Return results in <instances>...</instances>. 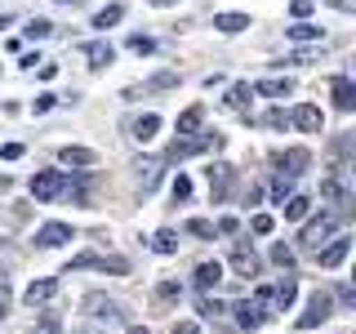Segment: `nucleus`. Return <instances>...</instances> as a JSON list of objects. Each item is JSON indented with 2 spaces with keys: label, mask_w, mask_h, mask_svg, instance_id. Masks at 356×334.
<instances>
[{
  "label": "nucleus",
  "mask_w": 356,
  "mask_h": 334,
  "mask_svg": "<svg viewBox=\"0 0 356 334\" xmlns=\"http://www.w3.org/2000/svg\"><path fill=\"white\" fill-rule=\"evenodd\" d=\"M187 232H192V237H200V241H214V237H218L209 218H187Z\"/></svg>",
  "instance_id": "obj_31"
},
{
  "label": "nucleus",
  "mask_w": 356,
  "mask_h": 334,
  "mask_svg": "<svg viewBox=\"0 0 356 334\" xmlns=\"http://www.w3.org/2000/svg\"><path fill=\"white\" fill-rule=\"evenodd\" d=\"M58 76V63H40V81H54Z\"/></svg>",
  "instance_id": "obj_49"
},
{
  "label": "nucleus",
  "mask_w": 356,
  "mask_h": 334,
  "mask_svg": "<svg viewBox=\"0 0 356 334\" xmlns=\"http://www.w3.org/2000/svg\"><path fill=\"white\" fill-rule=\"evenodd\" d=\"M54 289H58V281H54V276L31 281L27 289H22V303H27V308H40V303H49V299H54Z\"/></svg>",
  "instance_id": "obj_11"
},
{
  "label": "nucleus",
  "mask_w": 356,
  "mask_h": 334,
  "mask_svg": "<svg viewBox=\"0 0 356 334\" xmlns=\"http://www.w3.org/2000/svg\"><path fill=\"white\" fill-rule=\"evenodd\" d=\"M334 228H339V214H321V218H312L307 228H303V237H298V245H307V250H321V241H330V237H334Z\"/></svg>",
  "instance_id": "obj_5"
},
{
  "label": "nucleus",
  "mask_w": 356,
  "mask_h": 334,
  "mask_svg": "<svg viewBox=\"0 0 356 334\" xmlns=\"http://www.w3.org/2000/svg\"><path fill=\"white\" fill-rule=\"evenodd\" d=\"M72 241V223H44V228L36 232V245L40 250H58V245Z\"/></svg>",
  "instance_id": "obj_8"
},
{
  "label": "nucleus",
  "mask_w": 356,
  "mask_h": 334,
  "mask_svg": "<svg viewBox=\"0 0 356 334\" xmlns=\"http://www.w3.org/2000/svg\"><path fill=\"white\" fill-rule=\"evenodd\" d=\"M120 18H125V5H103V9L94 14V27H98V31H107V27H116Z\"/></svg>",
  "instance_id": "obj_25"
},
{
  "label": "nucleus",
  "mask_w": 356,
  "mask_h": 334,
  "mask_svg": "<svg viewBox=\"0 0 356 334\" xmlns=\"http://www.w3.org/2000/svg\"><path fill=\"white\" fill-rule=\"evenodd\" d=\"M348 254H352V241H348V237H334L325 250H316V259H321V267H339Z\"/></svg>",
  "instance_id": "obj_14"
},
{
  "label": "nucleus",
  "mask_w": 356,
  "mask_h": 334,
  "mask_svg": "<svg viewBox=\"0 0 356 334\" xmlns=\"http://www.w3.org/2000/svg\"><path fill=\"white\" fill-rule=\"evenodd\" d=\"M27 187H31V196H36L40 205H44V200H54L58 192H67V178H63V170H40Z\"/></svg>",
  "instance_id": "obj_4"
},
{
  "label": "nucleus",
  "mask_w": 356,
  "mask_h": 334,
  "mask_svg": "<svg viewBox=\"0 0 356 334\" xmlns=\"http://www.w3.org/2000/svg\"><path fill=\"white\" fill-rule=\"evenodd\" d=\"M138 178H143V192H152V187H156V178H161V165H156V161L138 165Z\"/></svg>",
  "instance_id": "obj_35"
},
{
  "label": "nucleus",
  "mask_w": 356,
  "mask_h": 334,
  "mask_svg": "<svg viewBox=\"0 0 356 334\" xmlns=\"http://www.w3.org/2000/svg\"><path fill=\"white\" fill-rule=\"evenodd\" d=\"M281 209H285V218H307V209H312V200H307V196H289V200H285V205H281Z\"/></svg>",
  "instance_id": "obj_29"
},
{
  "label": "nucleus",
  "mask_w": 356,
  "mask_h": 334,
  "mask_svg": "<svg viewBox=\"0 0 356 334\" xmlns=\"http://www.w3.org/2000/svg\"><path fill=\"white\" fill-rule=\"evenodd\" d=\"M129 49L138 54V58H147V54L156 49V40H152V36H138V31H134V36H129Z\"/></svg>",
  "instance_id": "obj_36"
},
{
  "label": "nucleus",
  "mask_w": 356,
  "mask_h": 334,
  "mask_svg": "<svg viewBox=\"0 0 356 334\" xmlns=\"http://www.w3.org/2000/svg\"><path fill=\"white\" fill-rule=\"evenodd\" d=\"M250 89L263 94V98H289V94H294V81H289V76H267V81L250 85Z\"/></svg>",
  "instance_id": "obj_13"
},
{
  "label": "nucleus",
  "mask_w": 356,
  "mask_h": 334,
  "mask_svg": "<svg viewBox=\"0 0 356 334\" xmlns=\"http://www.w3.org/2000/svg\"><path fill=\"white\" fill-rule=\"evenodd\" d=\"M81 267H98V272H116V276H125V272H129V263H125V259H103V254H81V259L67 263V272H81Z\"/></svg>",
  "instance_id": "obj_6"
},
{
  "label": "nucleus",
  "mask_w": 356,
  "mask_h": 334,
  "mask_svg": "<svg viewBox=\"0 0 356 334\" xmlns=\"http://www.w3.org/2000/svg\"><path fill=\"white\" fill-rule=\"evenodd\" d=\"M232 312H236V326H241V330H259L263 321H267V312H263L259 303H250V299H241Z\"/></svg>",
  "instance_id": "obj_15"
},
{
  "label": "nucleus",
  "mask_w": 356,
  "mask_h": 334,
  "mask_svg": "<svg viewBox=\"0 0 356 334\" xmlns=\"http://www.w3.org/2000/svg\"><path fill=\"white\" fill-rule=\"evenodd\" d=\"M129 334H152V330L147 326H129Z\"/></svg>",
  "instance_id": "obj_53"
},
{
  "label": "nucleus",
  "mask_w": 356,
  "mask_h": 334,
  "mask_svg": "<svg viewBox=\"0 0 356 334\" xmlns=\"http://www.w3.org/2000/svg\"><path fill=\"white\" fill-rule=\"evenodd\" d=\"M147 5H156V9H170V5H178V0H147Z\"/></svg>",
  "instance_id": "obj_51"
},
{
  "label": "nucleus",
  "mask_w": 356,
  "mask_h": 334,
  "mask_svg": "<svg viewBox=\"0 0 356 334\" xmlns=\"http://www.w3.org/2000/svg\"><path fill=\"white\" fill-rule=\"evenodd\" d=\"M289 120H294L303 134H321V125H325V116H321V107H312V103H303V107H294L289 111Z\"/></svg>",
  "instance_id": "obj_10"
},
{
  "label": "nucleus",
  "mask_w": 356,
  "mask_h": 334,
  "mask_svg": "<svg viewBox=\"0 0 356 334\" xmlns=\"http://www.w3.org/2000/svg\"><path fill=\"white\" fill-rule=\"evenodd\" d=\"M205 174H209V196L222 200V192H227V183H232V165H222V161H218V165H209Z\"/></svg>",
  "instance_id": "obj_20"
},
{
  "label": "nucleus",
  "mask_w": 356,
  "mask_h": 334,
  "mask_svg": "<svg viewBox=\"0 0 356 334\" xmlns=\"http://www.w3.org/2000/svg\"><path fill=\"white\" fill-rule=\"evenodd\" d=\"M22 31H27L31 40H44V36H49V31H54V22H49V18H31V22H27V27H22Z\"/></svg>",
  "instance_id": "obj_33"
},
{
  "label": "nucleus",
  "mask_w": 356,
  "mask_h": 334,
  "mask_svg": "<svg viewBox=\"0 0 356 334\" xmlns=\"http://www.w3.org/2000/svg\"><path fill=\"white\" fill-rule=\"evenodd\" d=\"M200 312H205V317H218L222 303H218V299H200Z\"/></svg>",
  "instance_id": "obj_44"
},
{
  "label": "nucleus",
  "mask_w": 356,
  "mask_h": 334,
  "mask_svg": "<svg viewBox=\"0 0 356 334\" xmlns=\"http://www.w3.org/2000/svg\"><path fill=\"white\" fill-rule=\"evenodd\" d=\"M174 334H200V326H196V321H178Z\"/></svg>",
  "instance_id": "obj_48"
},
{
  "label": "nucleus",
  "mask_w": 356,
  "mask_h": 334,
  "mask_svg": "<svg viewBox=\"0 0 356 334\" xmlns=\"http://www.w3.org/2000/svg\"><path fill=\"white\" fill-rule=\"evenodd\" d=\"M5 308H9V299H5V294H0V321H5Z\"/></svg>",
  "instance_id": "obj_54"
},
{
  "label": "nucleus",
  "mask_w": 356,
  "mask_h": 334,
  "mask_svg": "<svg viewBox=\"0 0 356 334\" xmlns=\"http://www.w3.org/2000/svg\"><path fill=\"white\" fill-rule=\"evenodd\" d=\"M285 36L289 40H325V31H321V27H312V22H294V27H285Z\"/></svg>",
  "instance_id": "obj_26"
},
{
  "label": "nucleus",
  "mask_w": 356,
  "mask_h": 334,
  "mask_svg": "<svg viewBox=\"0 0 356 334\" xmlns=\"http://www.w3.org/2000/svg\"><path fill=\"white\" fill-rule=\"evenodd\" d=\"M330 94H334V107H339V111H352V107H356V85H352V76H334Z\"/></svg>",
  "instance_id": "obj_12"
},
{
  "label": "nucleus",
  "mask_w": 356,
  "mask_h": 334,
  "mask_svg": "<svg viewBox=\"0 0 356 334\" xmlns=\"http://www.w3.org/2000/svg\"><path fill=\"white\" fill-rule=\"evenodd\" d=\"M5 187H9V178H5V174H0V192H5Z\"/></svg>",
  "instance_id": "obj_55"
},
{
  "label": "nucleus",
  "mask_w": 356,
  "mask_h": 334,
  "mask_svg": "<svg viewBox=\"0 0 356 334\" xmlns=\"http://www.w3.org/2000/svg\"><path fill=\"white\" fill-rule=\"evenodd\" d=\"M348 165H334V170L325 174V183H321V196L325 200H334V205H339V214H348L352 209V183H348Z\"/></svg>",
  "instance_id": "obj_1"
},
{
  "label": "nucleus",
  "mask_w": 356,
  "mask_h": 334,
  "mask_svg": "<svg viewBox=\"0 0 356 334\" xmlns=\"http://www.w3.org/2000/svg\"><path fill=\"white\" fill-rule=\"evenodd\" d=\"M334 317V299H330V289H316V294L307 299V312L294 321L298 330H312V326H321V321H330Z\"/></svg>",
  "instance_id": "obj_2"
},
{
  "label": "nucleus",
  "mask_w": 356,
  "mask_h": 334,
  "mask_svg": "<svg viewBox=\"0 0 356 334\" xmlns=\"http://www.w3.org/2000/svg\"><path fill=\"white\" fill-rule=\"evenodd\" d=\"M232 267H236V276H259V254L250 245H236L232 250Z\"/></svg>",
  "instance_id": "obj_19"
},
{
  "label": "nucleus",
  "mask_w": 356,
  "mask_h": 334,
  "mask_svg": "<svg viewBox=\"0 0 356 334\" xmlns=\"http://www.w3.org/2000/svg\"><path fill=\"white\" fill-rule=\"evenodd\" d=\"M272 263L289 272V267H294V250H289V245H272Z\"/></svg>",
  "instance_id": "obj_37"
},
{
  "label": "nucleus",
  "mask_w": 356,
  "mask_h": 334,
  "mask_svg": "<svg viewBox=\"0 0 356 334\" xmlns=\"http://www.w3.org/2000/svg\"><path fill=\"white\" fill-rule=\"evenodd\" d=\"M250 228H254V237H272V232H276V218L272 214H254Z\"/></svg>",
  "instance_id": "obj_34"
},
{
  "label": "nucleus",
  "mask_w": 356,
  "mask_h": 334,
  "mask_svg": "<svg viewBox=\"0 0 356 334\" xmlns=\"http://www.w3.org/2000/svg\"><path fill=\"white\" fill-rule=\"evenodd\" d=\"M250 94H254V89L245 85V81H236V85L227 89V107H236V111H245V107H250Z\"/></svg>",
  "instance_id": "obj_27"
},
{
  "label": "nucleus",
  "mask_w": 356,
  "mask_h": 334,
  "mask_svg": "<svg viewBox=\"0 0 356 334\" xmlns=\"http://www.w3.org/2000/svg\"><path fill=\"white\" fill-rule=\"evenodd\" d=\"M152 250H156V254H174V250H178V237H174L170 228L156 232V237H152Z\"/></svg>",
  "instance_id": "obj_30"
},
{
  "label": "nucleus",
  "mask_w": 356,
  "mask_h": 334,
  "mask_svg": "<svg viewBox=\"0 0 356 334\" xmlns=\"http://www.w3.org/2000/svg\"><path fill=\"white\" fill-rule=\"evenodd\" d=\"M289 196H294V178H289V174H276V183H272V200H276V205H285Z\"/></svg>",
  "instance_id": "obj_28"
},
{
  "label": "nucleus",
  "mask_w": 356,
  "mask_h": 334,
  "mask_svg": "<svg viewBox=\"0 0 356 334\" xmlns=\"http://www.w3.org/2000/svg\"><path fill=\"white\" fill-rule=\"evenodd\" d=\"M54 103H58V98H54V94H40V98H36V103H31V111H36V116H40V111H49Z\"/></svg>",
  "instance_id": "obj_43"
},
{
  "label": "nucleus",
  "mask_w": 356,
  "mask_h": 334,
  "mask_svg": "<svg viewBox=\"0 0 356 334\" xmlns=\"http://www.w3.org/2000/svg\"><path fill=\"white\" fill-rule=\"evenodd\" d=\"M294 299H298V281H294V276H285V281L272 289V303L281 308V312H289V308H294Z\"/></svg>",
  "instance_id": "obj_21"
},
{
  "label": "nucleus",
  "mask_w": 356,
  "mask_h": 334,
  "mask_svg": "<svg viewBox=\"0 0 356 334\" xmlns=\"http://www.w3.org/2000/svg\"><path fill=\"white\" fill-rule=\"evenodd\" d=\"M58 161H63V165H76V170H94V165H98V152H89V148H72V143H67V148L58 152Z\"/></svg>",
  "instance_id": "obj_17"
},
{
  "label": "nucleus",
  "mask_w": 356,
  "mask_h": 334,
  "mask_svg": "<svg viewBox=\"0 0 356 334\" xmlns=\"http://www.w3.org/2000/svg\"><path fill=\"white\" fill-rule=\"evenodd\" d=\"M85 58H89V67H94V72H103V67L116 58V49H111V40H89V45H85Z\"/></svg>",
  "instance_id": "obj_18"
},
{
  "label": "nucleus",
  "mask_w": 356,
  "mask_h": 334,
  "mask_svg": "<svg viewBox=\"0 0 356 334\" xmlns=\"http://www.w3.org/2000/svg\"><path fill=\"white\" fill-rule=\"evenodd\" d=\"M31 334H58V317H44L40 330H31Z\"/></svg>",
  "instance_id": "obj_46"
},
{
  "label": "nucleus",
  "mask_w": 356,
  "mask_h": 334,
  "mask_svg": "<svg viewBox=\"0 0 356 334\" xmlns=\"http://www.w3.org/2000/svg\"><path fill=\"white\" fill-rule=\"evenodd\" d=\"M147 85H152V89H174V85H178V72H161V76H152Z\"/></svg>",
  "instance_id": "obj_40"
},
{
  "label": "nucleus",
  "mask_w": 356,
  "mask_h": 334,
  "mask_svg": "<svg viewBox=\"0 0 356 334\" xmlns=\"http://www.w3.org/2000/svg\"><path fill=\"white\" fill-rule=\"evenodd\" d=\"M214 27L222 31V36H236V31L250 27V14H214Z\"/></svg>",
  "instance_id": "obj_22"
},
{
  "label": "nucleus",
  "mask_w": 356,
  "mask_h": 334,
  "mask_svg": "<svg viewBox=\"0 0 356 334\" xmlns=\"http://www.w3.org/2000/svg\"><path fill=\"white\" fill-rule=\"evenodd\" d=\"M312 9H316V0H289V14H294L298 22H307Z\"/></svg>",
  "instance_id": "obj_39"
},
{
  "label": "nucleus",
  "mask_w": 356,
  "mask_h": 334,
  "mask_svg": "<svg viewBox=\"0 0 356 334\" xmlns=\"http://www.w3.org/2000/svg\"><path fill=\"white\" fill-rule=\"evenodd\" d=\"M200 120H205V103H192L183 111V116H178V134H196L200 129Z\"/></svg>",
  "instance_id": "obj_23"
},
{
  "label": "nucleus",
  "mask_w": 356,
  "mask_h": 334,
  "mask_svg": "<svg viewBox=\"0 0 356 334\" xmlns=\"http://www.w3.org/2000/svg\"><path fill=\"white\" fill-rule=\"evenodd\" d=\"M209 148H222V138L218 134H205V138H174L170 143V152H165V161H183V156H196V152H209Z\"/></svg>",
  "instance_id": "obj_3"
},
{
  "label": "nucleus",
  "mask_w": 356,
  "mask_h": 334,
  "mask_svg": "<svg viewBox=\"0 0 356 334\" xmlns=\"http://www.w3.org/2000/svg\"><path fill=\"white\" fill-rule=\"evenodd\" d=\"M174 299H183V285H178V281H161V285H156V303H174Z\"/></svg>",
  "instance_id": "obj_32"
},
{
  "label": "nucleus",
  "mask_w": 356,
  "mask_h": 334,
  "mask_svg": "<svg viewBox=\"0 0 356 334\" xmlns=\"http://www.w3.org/2000/svg\"><path fill=\"white\" fill-rule=\"evenodd\" d=\"M125 129H129V138H134V143H152L156 134H161V116H156V111L129 116V120H125Z\"/></svg>",
  "instance_id": "obj_7"
},
{
  "label": "nucleus",
  "mask_w": 356,
  "mask_h": 334,
  "mask_svg": "<svg viewBox=\"0 0 356 334\" xmlns=\"http://www.w3.org/2000/svg\"><path fill=\"white\" fill-rule=\"evenodd\" d=\"M170 192H174V200H187V196H192V178H187V174H178L174 183H170Z\"/></svg>",
  "instance_id": "obj_38"
},
{
  "label": "nucleus",
  "mask_w": 356,
  "mask_h": 334,
  "mask_svg": "<svg viewBox=\"0 0 356 334\" xmlns=\"http://www.w3.org/2000/svg\"><path fill=\"white\" fill-rule=\"evenodd\" d=\"M85 312H89V317H98V321H116L120 317V303L94 289V294H85Z\"/></svg>",
  "instance_id": "obj_9"
},
{
  "label": "nucleus",
  "mask_w": 356,
  "mask_h": 334,
  "mask_svg": "<svg viewBox=\"0 0 356 334\" xmlns=\"http://www.w3.org/2000/svg\"><path fill=\"white\" fill-rule=\"evenodd\" d=\"M63 5H81V0H63Z\"/></svg>",
  "instance_id": "obj_57"
},
{
  "label": "nucleus",
  "mask_w": 356,
  "mask_h": 334,
  "mask_svg": "<svg viewBox=\"0 0 356 334\" xmlns=\"http://www.w3.org/2000/svg\"><path fill=\"white\" fill-rule=\"evenodd\" d=\"M222 281V263H200L196 267V289H214Z\"/></svg>",
  "instance_id": "obj_24"
},
{
  "label": "nucleus",
  "mask_w": 356,
  "mask_h": 334,
  "mask_svg": "<svg viewBox=\"0 0 356 334\" xmlns=\"http://www.w3.org/2000/svg\"><path fill=\"white\" fill-rule=\"evenodd\" d=\"M76 334H98V330H76Z\"/></svg>",
  "instance_id": "obj_56"
},
{
  "label": "nucleus",
  "mask_w": 356,
  "mask_h": 334,
  "mask_svg": "<svg viewBox=\"0 0 356 334\" xmlns=\"http://www.w3.org/2000/svg\"><path fill=\"white\" fill-rule=\"evenodd\" d=\"M330 5H334V9H343V14H352V9H356V0H330Z\"/></svg>",
  "instance_id": "obj_50"
},
{
  "label": "nucleus",
  "mask_w": 356,
  "mask_h": 334,
  "mask_svg": "<svg viewBox=\"0 0 356 334\" xmlns=\"http://www.w3.org/2000/svg\"><path fill=\"white\" fill-rule=\"evenodd\" d=\"M276 161H281V174H289V178H298L312 165V152L307 148H289L285 156H276Z\"/></svg>",
  "instance_id": "obj_16"
},
{
  "label": "nucleus",
  "mask_w": 356,
  "mask_h": 334,
  "mask_svg": "<svg viewBox=\"0 0 356 334\" xmlns=\"http://www.w3.org/2000/svg\"><path fill=\"white\" fill-rule=\"evenodd\" d=\"M285 120H289V116L276 107V111H267V116H263V125H267V129H285Z\"/></svg>",
  "instance_id": "obj_41"
},
{
  "label": "nucleus",
  "mask_w": 356,
  "mask_h": 334,
  "mask_svg": "<svg viewBox=\"0 0 356 334\" xmlns=\"http://www.w3.org/2000/svg\"><path fill=\"white\" fill-rule=\"evenodd\" d=\"M0 156H5V161H18V156H22V143H5Z\"/></svg>",
  "instance_id": "obj_45"
},
{
  "label": "nucleus",
  "mask_w": 356,
  "mask_h": 334,
  "mask_svg": "<svg viewBox=\"0 0 356 334\" xmlns=\"http://www.w3.org/2000/svg\"><path fill=\"white\" fill-rule=\"evenodd\" d=\"M9 22H14V14H0V31H5V27H9Z\"/></svg>",
  "instance_id": "obj_52"
},
{
  "label": "nucleus",
  "mask_w": 356,
  "mask_h": 334,
  "mask_svg": "<svg viewBox=\"0 0 356 334\" xmlns=\"http://www.w3.org/2000/svg\"><path fill=\"white\" fill-rule=\"evenodd\" d=\"M339 303H343V308H352V303H356V294H352V285H339Z\"/></svg>",
  "instance_id": "obj_47"
},
{
  "label": "nucleus",
  "mask_w": 356,
  "mask_h": 334,
  "mask_svg": "<svg viewBox=\"0 0 356 334\" xmlns=\"http://www.w3.org/2000/svg\"><path fill=\"white\" fill-rule=\"evenodd\" d=\"M214 232H222V237H236L241 223H236V218H218V223H214Z\"/></svg>",
  "instance_id": "obj_42"
}]
</instances>
